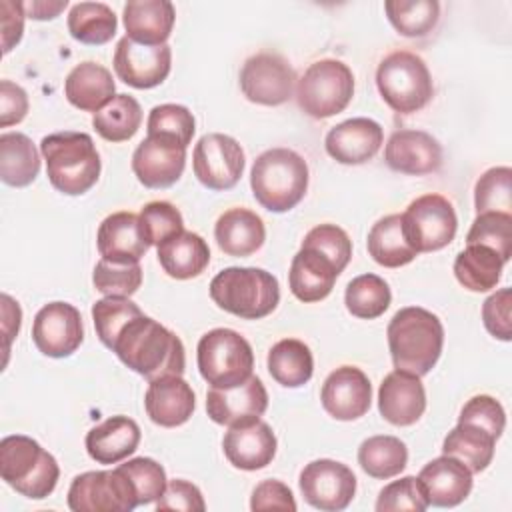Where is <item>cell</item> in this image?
Listing matches in <instances>:
<instances>
[{
    "mask_svg": "<svg viewBox=\"0 0 512 512\" xmlns=\"http://www.w3.org/2000/svg\"><path fill=\"white\" fill-rule=\"evenodd\" d=\"M112 352L148 382L162 376H182L186 368L182 340L144 314H138L120 330Z\"/></svg>",
    "mask_w": 512,
    "mask_h": 512,
    "instance_id": "cell-1",
    "label": "cell"
},
{
    "mask_svg": "<svg viewBox=\"0 0 512 512\" xmlns=\"http://www.w3.org/2000/svg\"><path fill=\"white\" fill-rule=\"evenodd\" d=\"M396 370L426 376L438 362L444 346V326L436 314L420 306L400 308L386 330Z\"/></svg>",
    "mask_w": 512,
    "mask_h": 512,
    "instance_id": "cell-2",
    "label": "cell"
},
{
    "mask_svg": "<svg viewBox=\"0 0 512 512\" xmlns=\"http://www.w3.org/2000/svg\"><path fill=\"white\" fill-rule=\"evenodd\" d=\"M50 184L68 196L88 192L100 176V154L86 132H56L40 142Z\"/></svg>",
    "mask_w": 512,
    "mask_h": 512,
    "instance_id": "cell-3",
    "label": "cell"
},
{
    "mask_svg": "<svg viewBox=\"0 0 512 512\" xmlns=\"http://www.w3.org/2000/svg\"><path fill=\"white\" fill-rule=\"evenodd\" d=\"M250 188L262 208L288 212L308 190V164L290 148H270L254 160Z\"/></svg>",
    "mask_w": 512,
    "mask_h": 512,
    "instance_id": "cell-4",
    "label": "cell"
},
{
    "mask_svg": "<svg viewBox=\"0 0 512 512\" xmlns=\"http://www.w3.org/2000/svg\"><path fill=\"white\" fill-rule=\"evenodd\" d=\"M210 298L218 308L244 320H260L272 314L280 302V284L262 268L230 266L210 282Z\"/></svg>",
    "mask_w": 512,
    "mask_h": 512,
    "instance_id": "cell-5",
    "label": "cell"
},
{
    "mask_svg": "<svg viewBox=\"0 0 512 512\" xmlns=\"http://www.w3.org/2000/svg\"><path fill=\"white\" fill-rule=\"evenodd\" d=\"M0 476L18 494L42 500L54 492L60 468L34 438L14 434L0 442Z\"/></svg>",
    "mask_w": 512,
    "mask_h": 512,
    "instance_id": "cell-6",
    "label": "cell"
},
{
    "mask_svg": "<svg viewBox=\"0 0 512 512\" xmlns=\"http://www.w3.org/2000/svg\"><path fill=\"white\" fill-rule=\"evenodd\" d=\"M376 86L382 100L400 114L422 110L434 94L426 62L408 50L392 52L378 64Z\"/></svg>",
    "mask_w": 512,
    "mask_h": 512,
    "instance_id": "cell-7",
    "label": "cell"
},
{
    "mask_svg": "<svg viewBox=\"0 0 512 512\" xmlns=\"http://www.w3.org/2000/svg\"><path fill=\"white\" fill-rule=\"evenodd\" d=\"M200 376L210 388H232L252 376L254 352L250 342L230 328L206 332L196 348Z\"/></svg>",
    "mask_w": 512,
    "mask_h": 512,
    "instance_id": "cell-8",
    "label": "cell"
},
{
    "mask_svg": "<svg viewBox=\"0 0 512 512\" xmlns=\"http://www.w3.org/2000/svg\"><path fill=\"white\" fill-rule=\"evenodd\" d=\"M354 96L352 70L334 58H324L306 68L296 84V100L304 114L322 120L340 114Z\"/></svg>",
    "mask_w": 512,
    "mask_h": 512,
    "instance_id": "cell-9",
    "label": "cell"
},
{
    "mask_svg": "<svg viewBox=\"0 0 512 512\" xmlns=\"http://www.w3.org/2000/svg\"><path fill=\"white\" fill-rule=\"evenodd\" d=\"M456 230L454 206L440 194H424L412 200L402 214V232L418 254L442 250L454 240Z\"/></svg>",
    "mask_w": 512,
    "mask_h": 512,
    "instance_id": "cell-10",
    "label": "cell"
},
{
    "mask_svg": "<svg viewBox=\"0 0 512 512\" xmlns=\"http://www.w3.org/2000/svg\"><path fill=\"white\" fill-rule=\"evenodd\" d=\"M136 506H140L136 490L118 466L78 474L68 488L72 512H130Z\"/></svg>",
    "mask_w": 512,
    "mask_h": 512,
    "instance_id": "cell-11",
    "label": "cell"
},
{
    "mask_svg": "<svg viewBox=\"0 0 512 512\" xmlns=\"http://www.w3.org/2000/svg\"><path fill=\"white\" fill-rule=\"evenodd\" d=\"M192 168L198 182L208 190H230L244 172V150L228 134H206L194 146Z\"/></svg>",
    "mask_w": 512,
    "mask_h": 512,
    "instance_id": "cell-12",
    "label": "cell"
},
{
    "mask_svg": "<svg viewBox=\"0 0 512 512\" xmlns=\"http://www.w3.org/2000/svg\"><path fill=\"white\" fill-rule=\"evenodd\" d=\"M294 86L296 72L280 54H254L240 70V90L254 104L280 106L292 98Z\"/></svg>",
    "mask_w": 512,
    "mask_h": 512,
    "instance_id": "cell-13",
    "label": "cell"
},
{
    "mask_svg": "<svg viewBox=\"0 0 512 512\" xmlns=\"http://www.w3.org/2000/svg\"><path fill=\"white\" fill-rule=\"evenodd\" d=\"M300 492L304 500L322 512H340L348 508L356 494L354 472L336 460H312L300 472Z\"/></svg>",
    "mask_w": 512,
    "mask_h": 512,
    "instance_id": "cell-14",
    "label": "cell"
},
{
    "mask_svg": "<svg viewBox=\"0 0 512 512\" xmlns=\"http://www.w3.org/2000/svg\"><path fill=\"white\" fill-rule=\"evenodd\" d=\"M186 166V146L168 134H148L132 154V172L146 188H170Z\"/></svg>",
    "mask_w": 512,
    "mask_h": 512,
    "instance_id": "cell-15",
    "label": "cell"
},
{
    "mask_svg": "<svg viewBox=\"0 0 512 512\" xmlns=\"http://www.w3.org/2000/svg\"><path fill=\"white\" fill-rule=\"evenodd\" d=\"M32 340L48 358H66L74 354L84 340L78 308L68 302H50L42 306L34 316Z\"/></svg>",
    "mask_w": 512,
    "mask_h": 512,
    "instance_id": "cell-16",
    "label": "cell"
},
{
    "mask_svg": "<svg viewBox=\"0 0 512 512\" xmlns=\"http://www.w3.org/2000/svg\"><path fill=\"white\" fill-rule=\"evenodd\" d=\"M172 66V50L168 44L144 46L128 36L120 38L114 52L116 76L138 90H148L162 84Z\"/></svg>",
    "mask_w": 512,
    "mask_h": 512,
    "instance_id": "cell-17",
    "label": "cell"
},
{
    "mask_svg": "<svg viewBox=\"0 0 512 512\" xmlns=\"http://www.w3.org/2000/svg\"><path fill=\"white\" fill-rule=\"evenodd\" d=\"M320 400L332 418L342 422L358 420L370 410L372 386L360 368L340 366L324 380Z\"/></svg>",
    "mask_w": 512,
    "mask_h": 512,
    "instance_id": "cell-18",
    "label": "cell"
},
{
    "mask_svg": "<svg viewBox=\"0 0 512 512\" xmlns=\"http://www.w3.org/2000/svg\"><path fill=\"white\" fill-rule=\"evenodd\" d=\"M276 434L270 424L260 418H252L234 426H228L222 448L224 456L234 468L252 472L268 466L276 456Z\"/></svg>",
    "mask_w": 512,
    "mask_h": 512,
    "instance_id": "cell-19",
    "label": "cell"
},
{
    "mask_svg": "<svg viewBox=\"0 0 512 512\" xmlns=\"http://www.w3.org/2000/svg\"><path fill=\"white\" fill-rule=\"evenodd\" d=\"M268 408V392L258 376H250L232 388H210L206 394V412L212 422L234 426L260 418Z\"/></svg>",
    "mask_w": 512,
    "mask_h": 512,
    "instance_id": "cell-20",
    "label": "cell"
},
{
    "mask_svg": "<svg viewBox=\"0 0 512 512\" xmlns=\"http://www.w3.org/2000/svg\"><path fill=\"white\" fill-rule=\"evenodd\" d=\"M384 160L394 172L424 176L442 166V146L424 130H398L386 142Z\"/></svg>",
    "mask_w": 512,
    "mask_h": 512,
    "instance_id": "cell-21",
    "label": "cell"
},
{
    "mask_svg": "<svg viewBox=\"0 0 512 512\" xmlns=\"http://www.w3.org/2000/svg\"><path fill=\"white\" fill-rule=\"evenodd\" d=\"M378 410L394 426H412L426 410V390L420 376L406 370L390 372L378 388Z\"/></svg>",
    "mask_w": 512,
    "mask_h": 512,
    "instance_id": "cell-22",
    "label": "cell"
},
{
    "mask_svg": "<svg viewBox=\"0 0 512 512\" xmlns=\"http://www.w3.org/2000/svg\"><path fill=\"white\" fill-rule=\"evenodd\" d=\"M384 142L382 126L372 118H350L334 128L324 138V148L330 158L340 164H364L372 160Z\"/></svg>",
    "mask_w": 512,
    "mask_h": 512,
    "instance_id": "cell-23",
    "label": "cell"
},
{
    "mask_svg": "<svg viewBox=\"0 0 512 512\" xmlns=\"http://www.w3.org/2000/svg\"><path fill=\"white\" fill-rule=\"evenodd\" d=\"M144 408L148 418L162 428H176L190 420L196 408V396L182 376H162L150 380Z\"/></svg>",
    "mask_w": 512,
    "mask_h": 512,
    "instance_id": "cell-24",
    "label": "cell"
},
{
    "mask_svg": "<svg viewBox=\"0 0 512 512\" xmlns=\"http://www.w3.org/2000/svg\"><path fill=\"white\" fill-rule=\"evenodd\" d=\"M418 482L428 504L438 508H454L468 498L472 490V472L460 460L442 454L420 470Z\"/></svg>",
    "mask_w": 512,
    "mask_h": 512,
    "instance_id": "cell-25",
    "label": "cell"
},
{
    "mask_svg": "<svg viewBox=\"0 0 512 512\" xmlns=\"http://www.w3.org/2000/svg\"><path fill=\"white\" fill-rule=\"evenodd\" d=\"M96 246L100 256L114 264H136L150 248L142 234L140 220L132 212L106 216L98 226Z\"/></svg>",
    "mask_w": 512,
    "mask_h": 512,
    "instance_id": "cell-26",
    "label": "cell"
},
{
    "mask_svg": "<svg viewBox=\"0 0 512 512\" xmlns=\"http://www.w3.org/2000/svg\"><path fill=\"white\" fill-rule=\"evenodd\" d=\"M338 276L340 270L330 258L314 248L302 246L292 258L288 284L300 302H320L332 292Z\"/></svg>",
    "mask_w": 512,
    "mask_h": 512,
    "instance_id": "cell-27",
    "label": "cell"
},
{
    "mask_svg": "<svg viewBox=\"0 0 512 512\" xmlns=\"http://www.w3.org/2000/svg\"><path fill=\"white\" fill-rule=\"evenodd\" d=\"M140 444V426L128 416H110L90 428L86 450L98 464H118L136 452Z\"/></svg>",
    "mask_w": 512,
    "mask_h": 512,
    "instance_id": "cell-28",
    "label": "cell"
},
{
    "mask_svg": "<svg viewBox=\"0 0 512 512\" xmlns=\"http://www.w3.org/2000/svg\"><path fill=\"white\" fill-rule=\"evenodd\" d=\"M122 18L130 40L144 46H160L166 44L172 32L176 10L168 0H134L124 4Z\"/></svg>",
    "mask_w": 512,
    "mask_h": 512,
    "instance_id": "cell-29",
    "label": "cell"
},
{
    "mask_svg": "<svg viewBox=\"0 0 512 512\" xmlns=\"http://www.w3.org/2000/svg\"><path fill=\"white\" fill-rule=\"evenodd\" d=\"M112 72L96 62H80L64 80L66 100L82 112L102 110L116 94Z\"/></svg>",
    "mask_w": 512,
    "mask_h": 512,
    "instance_id": "cell-30",
    "label": "cell"
},
{
    "mask_svg": "<svg viewBox=\"0 0 512 512\" xmlns=\"http://www.w3.org/2000/svg\"><path fill=\"white\" fill-rule=\"evenodd\" d=\"M214 238L224 254L244 258L264 244L266 228L256 212L248 208H230L216 220Z\"/></svg>",
    "mask_w": 512,
    "mask_h": 512,
    "instance_id": "cell-31",
    "label": "cell"
},
{
    "mask_svg": "<svg viewBox=\"0 0 512 512\" xmlns=\"http://www.w3.org/2000/svg\"><path fill=\"white\" fill-rule=\"evenodd\" d=\"M156 252L162 270L176 280L200 276L210 262V248L206 240L200 234L186 230L158 244Z\"/></svg>",
    "mask_w": 512,
    "mask_h": 512,
    "instance_id": "cell-32",
    "label": "cell"
},
{
    "mask_svg": "<svg viewBox=\"0 0 512 512\" xmlns=\"http://www.w3.org/2000/svg\"><path fill=\"white\" fill-rule=\"evenodd\" d=\"M40 156L34 142L22 132L0 134V178L4 184L24 188L36 180Z\"/></svg>",
    "mask_w": 512,
    "mask_h": 512,
    "instance_id": "cell-33",
    "label": "cell"
},
{
    "mask_svg": "<svg viewBox=\"0 0 512 512\" xmlns=\"http://www.w3.org/2000/svg\"><path fill=\"white\" fill-rule=\"evenodd\" d=\"M496 438L474 424L458 422L444 438L442 452L460 460L472 474L488 468L494 458Z\"/></svg>",
    "mask_w": 512,
    "mask_h": 512,
    "instance_id": "cell-34",
    "label": "cell"
},
{
    "mask_svg": "<svg viewBox=\"0 0 512 512\" xmlns=\"http://www.w3.org/2000/svg\"><path fill=\"white\" fill-rule=\"evenodd\" d=\"M368 254L384 268H400L410 264L418 252L408 244L402 232V214L380 218L368 232Z\"/></svg>",
    "mask_w": 512,
    "mask_h": 512,
    "instance_id": "cell-35",
    "label": "cell"
},
{
    "mask_svg": "<svg viewBox=\"0 0 512 512\" xmlns=\"http://www.w3.org/2000/svg\"><path fill=\"white\" fill-rule=\"evenodd\" d=\"M504 260L488 246L466 244L454 260L456 280L470 292H488L502 278Z\"/></svg>",
    "mask_w": 512,
    "mask_h": 512,
    "instance_id": "cell-36",
    "label": "cell"
},
{
    "mask_svg": "<svg viewBox=\"0 0 512 512\" xmlns=\"http://www.w3.org/2000/svg\"><path fill=\"white\" fill-rule=\"evenodd\" d=\"M268 372L284 388L304 386L314 372L310 348L298 338H284L268 352Z\"/></svg>",
    "mask_w": 512,
    "mask_h": 512,
    "instance_id": "cell-37",
    "label": "cell"
},
{
    "mask_svg": "<svg viewBox=\"0 0 512 512\" xmlns=\"http://www.w3.org/2000/svg\"><path fill=\"white\" fill-rule=\"evenodd\" d=\"M358 464L368 476L376 480H388L406 468L408 448L396 436H370L358 448Z\"/></svg>",
    "mask_w": 512,
    "mask_h": 512,
    "instance_id": "cell-38",
    "label": "cell"
},
{
    "mask_svg": "<svg viewBox=\"0 0 512 512\" xmlns=\"http://www.w3.org/2000/svg\"><path fill=\"white\" fill-rule=\"evenodd\" d=\"M118 20L114 10L102 2H78L68 12V32L74 40L90 46L106 44L114 38Z\"/></svg>",
    "mask_w": 512,
    "mask_h": 512,
    "instance_id": "cell-39",
    "label": "cell"
},
{
    "mask_svg": "<svg viewBox=\"0 0 512 512\" xmlns=\"http://www.w3.org/2000/svg\"><path fill=\"white\" fill-rule=\"evenodd\" d=\"M142 124V108L130 94H116L92 116L94 130L108 142L130 140Z\"/></svg>",
    "mask_w": 512,
    "mask_h": 512,
    "instance_id": "cell-40",
    "label": "cell"
},
{
    "mask_svg": "<svg viewBox=\"0 0 512 512\" xmlns=\"http://www.w3.org/2000/svg\"><path fill=\"white\" fill-rule=\"evenodd\" d=\"M392 300L390 286L378 274H360L346 286L344 304L346 310L362 320H374L382 316Z\"/></svg>",
    "mask_w": 512,
    "mask_h": 512,
    "instance_id": "cell-41",
    "label": "cell"
},
{
    "mask_svg": "<svg viewBox=\"0 0 512 512\" xmlns=\"http://www.w3.org/2000/svg\"><path fill=\"white\" fill-rule=\"evenodd\" d=\"M384 10L394 30L408 38L426 36L440 16V4L436 0H388Z\"/></svg>",
    "mask_w": 512,
    "mask_h": 512,
    "instance_id": "cell-42",
    "label": "cell"
},
{
    "mask_svg": "<svg viewBox=\"0 0 512 512\" xmlns=\"http://www.w3.org/2000/svg\"><path fill=\"white\" fill-rule=\"evenodd\" d=\"M474 206L476 214H512V170L508 166H494L478 178L474 186Z\"/></svg>",
    "mask_w": 512,
    "mask_h": 512,
    "instance_id": "cell-43",
    "label": "cell"
},
{
    "mask_svg": "<svg viewBox=\"0 0 512 512\" xmlns=\"http://www.w3.org/2000/svg\"><path fill=\"white\" fill-rule=\"evenodd\" d=\"M466 244H482L492 248L504 262L512 256V214L484 212L472 222Z\"/></svg>",
    "mask_w": 512,
    "mask_h": 512,
    "instance_id": "cell-44",
    "label": "cell"
},
{
    "mask_svg": "<svg viewBox=\"0 0 512 512\" xmlns=\"http://www.w3.org/2000/svg\"><path fill=\"white\" fill-rule=\"evenodd\" d=\"M138 314H142V310L130 298L106 296V298L94 302L92 320H94V328H96L100 342L112 350L114 340L120 334V330Z\"/></svg>",
    "mask_w": 512,
    "mask_h": 512,
    "instance_id": "cell-45",
    "label": "cell"
},
{
    "mask_svg": "<svg viewBox=\"0 0 512 512\" xmlns=\"http://www.w3.org/2000/svg\"><path fill=\"white\" fill-rule=\"evenodd\" d=\"M138 220H140L142 234L150 246H158L164 240H168L184 230V220H182L180 210L174 204L164 202V200L148 202L140 210Z\"/></svg>",
    "mask_w": 512,
    "mask_h": 512,
    "instance_id": "cell-46",
    "label": "cell"
},
{
    "mask_svg": "<svg viewBox=\"0 0 512 512\" xmlns=\"http://www.w3.org/2000/svg\"><path fill=\"white\" fill-rule=\"evenodd\" d=\"M94 288L104 296H132L142 284L140 264H114L104 258L94 266L92 274Z\"/></svg>",
    "mask_w": 512,
    "mask_h": 512,
    "instance_id": "cell-47",
    "label": "cell"
},
{
    "mask_svg": "<svg viewBox=\"0 0 512 512\" xmlns=\"http://www.w3.org/2000/svg\"><path fill=\"white\" fill-rule=\"evenodd\" d=\"M132 482L136 496H138V504H152L156 502L164 490H166V472L162 468V464H158L152 458L140 456V458H132L124 464L118 466Z\"/></svg>",
    "mask_w": 512,
    "mask_h": 512,
    "instance_id": "cell-48",
    "label": "cell"
},
{
    "mask_svg": "<svg viewBox=\"0 0 512 512\" xmlns=\"http://www.w3.org/2000/svg\"><path fill=\"white\" fill-rule=\"evenodd\" d=\"M148 134H168L180 140L186 148L192 142L196 122L192 112L182 104H160L148 114Z\"/></svg>",
    "mask_w": 512,
    "mask_h": 512,
    "instance_id": "cell-49",
    "label": "cell"
},
{
    "mask_svg": "<svg viewBox=\"0 0 512 512\" xmlns=\"http://www.w3.org/2000/svg\"><path fill=\"white\" fill-rule=\"evenodd\" d=\"M428 506L430 504L416 476H404L400 480L386 484L380 490L376 500L378 512H400V510L424 512Z\"/></svg>",
    "mask_w": 512,
    "mask_h": 512,
    "instance_id": "cell-50",
    "label": "cell"
},
{
    "mask_svg": "<svg viewBox=\"0 0 512 512\" xmlns=\"http://www.w3.org/2000/svg\"><path fill=\"white\" fill-rule=\"evenodd\" d=\"M302 246L314 248L318 252H322L326 258H330L336 268L342 272L350 258H352V242L348 238V234L336 226V224H320L314 226L302 240Z\"/></svg>",
    "mask_w": 512,
    "mask_h": 512,
    "instance_id": "cell-51",
    "label": "cell"
},
{
    "mask_svg": "<svg viewBox=\"0 0 512 512\" xmlns=\"http://www.w3.org/2000/svg\"><path fill=\"white\" fill-rule=\"evenodd\" d=\"M458 422L464 424H474L478 428H484L486 432H490L496 440L502 436L504 426H506V412L502 408V404L488 396V394H480L470 398L458 416Z\"/></svg>",
    "mask_w": 512,
    "mask_h": 512,
    "instance_id": "cell-52",
    "label": "cell"
},
{
    "mask_svg": "<svg viewBox=\"0 0 512 512\" xmlns=\"http://www.w3.org/2000/svg\"><path fill=\"white\" fill-rule=\"evenodd\" d=\"M510 310H512V290L510 288H502V290L490 294L482 304V322H484L486 330L502 342H508L512 338Z\"/></svg>",
    "mask_w": 512,
    "mask_h": 512,
    "instance_id": "cell-53",
    "label": "cell"
},
{
    "mask_svg": "<svg viewBox=\"0 0 512 512\" xmlns=\"http://www.w3.org/2000/svg\"><path fill=\"white\" fill-rule=\"evenodd\" d=\"M156 510H184V512H202L206 502L198 486L188 480H170L164 494L156 500Z\"/></svg>",
    "mask_w": 512,
    "mask_h": 512,
    "instance_id": "cell-54",
    "label": "cell"
},
{
    "mask_svg": "<svg viewBox=\"0 0 512 512\" xmlns=\"http://www.w3.org/2000/svg\"><path fill=\"white\" fill-rule=\"evenodd\" d=\"M252 510H296L292 490L280 480H262L250 498Z\"/></svg>",
    "mask_w": 512,
    "mask_h": 512,
    "instance_id": "cell-55",
    "label": "cell"
},
{
    "mask_svg": "<svg viewBox=\"0 0 512 512\" xmlns=\"http://www.w3.org/2000/svg\"><path fill=\"white\" fill-rule=\"evenodd\" d=\"M28 114V94L22 86L2 80L0 82V126L8 128L18 124Z\"/></svg>",
    "mask_w": 512,
    "mask_h": 512,
    "instance_id": "cell-56",
    "label": "cell"
},
{
    "mask_svg": "<svg viewBox=\"0 0 512 512\" xmlns=\"http://www.w3.org/2000/svg\"><path fill=\"white\" fill-rule=\"evenodd\" d=\"M24 6L22 2L2 0L0 2V22H2V54H8L22 38L24 30Z\"/></svg>",
    "mask_w": 512,
    "mask_h": 512,
    "instance_id": "cell-57",
    "label": "cell"
},
{
    "mask_svg": "<svg viewBox=\"0 0 512 512\" xmlns=\"http://www.w3.org/2000/svg\"><path fill=\"white\" fill-rule=\"evenodd\" d=\"M2 330L6 336V352L10 348L12 338L18 334L20 330V320H22V310L18 306V302H14L8 294H2Z\"/></svg>",
    "mask_w": 512,
    "mask_h": 512,
    "instance_id": "cell-58",
    "label": "cell"
},
{
    "mask_svg": "<svg viewBox=\"0 0 512 512\" xmlns=\"http://www.w3.org/2000/svg\"><path fill=\"white\" fill-rule=\"evenodd\" d=\"M22 6L28 18L52 20L68 6V0H32V2H22Z\"/></svg>",
    "mask_w": 512,
    "mask_h": 512,
    "instance_id": "cell-59",
    "label": "cell"
}]
</instances>
